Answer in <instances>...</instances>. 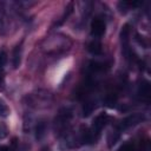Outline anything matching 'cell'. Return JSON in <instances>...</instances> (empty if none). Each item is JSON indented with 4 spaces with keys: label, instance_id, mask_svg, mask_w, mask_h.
I'll return each mask as SVG.
<instances>
[{
    "label": "cell",
    "instance_id": "6da1fadb",
    "mask_svg": "<svg viewBox=\"0 0 151 151\" xmlns=\"http://www.w3.org/2000/svg\"><path fill=\"white\" fill-rule=\"evenodd\" d=\"M142 120H143V116H142L140 113H133V114H131V116L124 118V119L119 123V125L117 126L116 130L119 131V132H122L123 130H125V129H127V127H130V126L137 125V124L140 123Z\"/></svg>",
    "mask_w": 151,
    "mask_h": 151
},
{
    "label": "cell",
    "instance_id": "2e32d148",
    "mask_svg": "<svg viewBox=\"0 0 151 151\" xmlns=\"http://www.w3.org/2000/svg\"><path fill=\"white\" fill-rule=\"evenodd\" d=\"M118 151H136V147H134V144L133 143H125L123 146H120L118 149Z\"/></svg>",
    "mask_w": 151,
    "mask_h": 151
},
{
    "label": "cell",
    "instance_id": "8fae6325",
    "mask_svg": "<svg viewBox=\"0 0 151 151\" xmlns=\"http://www.w3.org/2000/svg\"><path fill=\"white\" fill-rule=\"evenodd\" d=\"M117 99H118V94H117L116 92H112V93H109V94L106 96L105 103H106L107 106L113 107V106L116 105V103H117Z\"/></svg>",
    "mask_w": 151,
    "mask_h": 151
},
{
    "label": "cell",
    "instance_id": "e0dca14e",
    "mask_svg": "<svg viewBox=\"0 0 151 151\" xmlns=\"http://www.w3.org/2000/svg\"><path fill=\"white\" fill-rule=\"evenodd\" d=\"M6 134H7V127L4 124L0 123V139H2L4 137H6Z\"/></svg>",
    "mask_w": 151,
    "mask_h": 151
},
{
    "label": "cell",
    "instance_id": "4fadbf2b",
    "mask_svg": "<svg viewBox=\"0 0 151 151\" xmlns=\"http://www.w3.org/2000/svg\"><path fill=\"white\" fill-rule=\"evenodd\" d=\"M119 137H120V132L119 131H113L110 136H109V146L111 147L112 145H114L116 143H117V140L119 139Z\"/></svg>",
    "mask_w": 151,
    "mask_h": 151
},
{
    "label": "cell",
    "instance_id": "52a82bcc",
    "mask_svg": "<svg viewBox=\"0 0 151 151\" xmlns=\"http://www.w3.org/2000/svg\"><path fill=\"white\" fill-rule=\"evenodd\" d=\"M21 52H22L21 45L15 46V48L13 51V61H12L14 68H18L19 65H20V63H21Z\"/></svg>",
    "mask_w": 151,
    "mask_h": 151
},
{
    "label": "cell",
    "instance_id": "277c9868",
    "mask_svg": "<svg viewBox=\"0 0 151 151\" xmlns=\"http://www.w3.org/2000/svg\"><path fill=\"white\" fill-rule=\"evenodd\" d=\"M109 119H110V117H109L107 113H99V114L94 118V120H93L92 131H93L96 134L99 136V132H100L101 129L106 125V123L109 122Z\"/></svg>",
    "mask_w": 151,
    "mask_h": 151
},
{
    "label": "cell",
    "instance_id": "ba28073f",
    "mask_svg": "<svg viewBox=\"0 0 151 151\" xmlns=\"http://www.w3.org/2000/svg\"><path fill=\"white\" fill-rule=\"evenodd\" d=\"M96 109V103L92 101V100H87L85 101V104L83 105V109H81V113H83V117H88L93 110Z\"/></svg>",
    "mask_w": 151,
    "mask_h": 151
},
{
    "label": "cell",
    "instance_id": "5b68a950",
    "mask_svg": "<svg viewBox=\"0 0 151 151\" xmlns=\"http://www.w3.org/2000/svg\"><path fill=\"white\" fill-rule=\"evenodd\" d=\"M129 38H130V26L126 24L122 27V31H120V41H122L123 51L126 55L130 52V50H129Z\"/></svg>",
    "mask_w": 151,
    "mask_h": 151
},
{
    "label": "cell",
    "instance_id": "8992f818",
    "mask_svg": "<svg viewBox=\"0 0 151 151\" xmlns=\"http://www.w3.org/2000/svg\"><path fill=\"white\" fill-rule=\"evenodd\" d=\"M150 92H151V88H150V83L147 80H142L139 87H138V96L144 99V100H149L150 98Z\"/></svg>",
    "mask_w": 151,
    "mask_h": 151
},
{
    "label": "cell",
    "instance_id": "5bb4252c",
    "mask_svg": "<svg viewBox=\"0 0 151 151\" xmlns=\"http://www.w3.org/2000/svg\"><path fill=\"white\" fill-rule=\"evenodd\" d=\"M8 113H9V109H8V106H7L6 103L0 98V117L6 118V117L8 116Z\"/></svg>",
    "mask_w": 151,
    "mask_h": 151
},
{
    "label": "cell",
    "instance_id": "9a60e30c",
    "mask_svg": "<svg viewBox=\"0 0 151 151\" xmlns=\"http://www.w3.org/2000/svg\"><path fill=\"white\" fill-rule=\"evenodd\" d=\"M0 151H17V140L13 139V143L11 145H1Z\"/></svg>",
    "mask_w": 151,
    "mask_h": 151
},
{
    "label": "cell",
    "instance_id": "7a4b0ae2",
    "mask_svg": "<svg viewBox=\"0 0 151 151\" xmlns=\"http://www.w3.org/2000/svg\"><path fill=\"white\" fill-rule=\"evenodd\" d=\"M72 118V110L68 109V107H64L59 111L57 118H55V126L58 129H64L68 122L71 120Z\"/></svg>",
    "mask_w": 151,
    "mask_h": 151
},
{
    "label": "cell",
    "instance_id": "9c48e42d",
    "mask_svg": "<svg viewBox=\"0 0 151 151\" xmlns=\"http://www.w3.org/2000/svg\"><path fill=\"white\" fill-rule=\"evenodd\" d=\"M87 50H88L92 54H94V55L100 54V53H101V44H100V41H98V40L91 41V42L88 44Z\"/></svg>",
    "mask_w": 151,
    "mask_h": 151
},
{
    "label": "cell",
    "instance_id": "7c38bea8",
    "mask_svg": "<svg viewBox=\"0 0 151 151\" xmlns=\"http://www.w3.org/2000/svg\"><path fill=\"white\" fill-rule=\"evenodd\" d=\"M45 132H46V124H45L44 122L38 123V125H37V127H35V136H37V138H38V139L42 138L44 134H45Z\"/></svg>",
    "mask_w": 151,
    "mask_h": 151
},
{
    "label": "cell",
    "instance_id": "30bf717a",
    "mask_svg": "<svg viewBox=\"0 0 151 151\" xmlns=\"http://www.w3.org/2000/svg\"><path fill=\"white\" fill-rule=\"evenodd\" d=\"M105 64L103 63H98V61H91L88 64V70L92 72V73H96V72H100V71H104L105 70Z\"/></svg>",
    "mask_w": 151,
    "mask_h": 151
},
{
    "label": "cell",
    "instance_id": "3957f363",
    "mask_svg": "<svg viewBox=\"0 0 151 151\" xmlns=\"http://www.w3.org/2000/svg\"><path fill=\"white\" fill-rule=\"evenodd\" d=\"M105 29H106V24L103 18L97 17L91 21V34L93 37L96 38L101 37L105 33Z\"/></svg>",
    "mask_w": 151,
    "mask_h": 151
}]
</instances>
